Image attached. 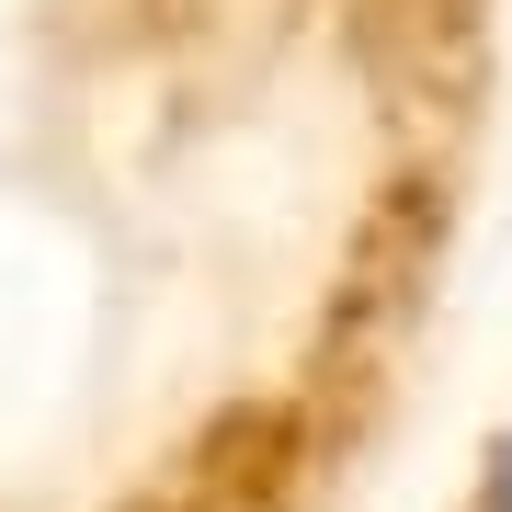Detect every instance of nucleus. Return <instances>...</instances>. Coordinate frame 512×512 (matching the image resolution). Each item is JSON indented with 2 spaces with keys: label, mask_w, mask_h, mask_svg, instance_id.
<instances>
[{
  "label": "nucleus",
  "mask_w": 512,
  "mask_h": 512,
  "mask_svg": "<svg viewBox=\"0 0 512 512\" xmlns=\"http://www.w3.org/2000/svg\"><path fill=\"white\" fill-rule=\"evenodd\" d=\"M467 512H512V421H501V444H490V478H478V501Z\"/></svg>",
  "instance_id": "obj_1"
}]
</instances>
